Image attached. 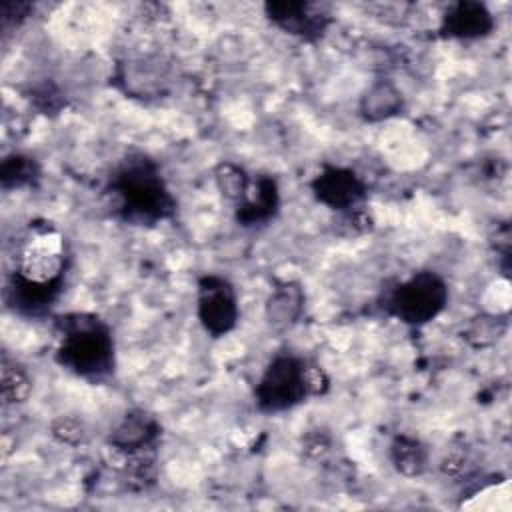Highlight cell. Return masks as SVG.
Wrapping results in <instances>:
<instances>
[{
  "label": "cell",
  "instance_id": "5b68a950",
  "mask_svg": "<svg viewBox=\"0 0 512 512\" xmlns=\"http://www.w3.org/2000/svg\"><path fill=\"white\" fill-rule=\"evenodd\" d=\"M68 260L66 238L50 226L36 228L22 242L14 274L32 284L62 288Z\"/></svg>",
  "mask_w": 512,
  "mask_h": 512
},
{
  "label": "cell",
  "instance_id": "44dd1931",
  "mask_svg": "<svg viewBox=\"0 0 512 512\" xmlns=\"http://www.w3.org/2000/svg\"><path fill=\"white\" fill-rule=\"evenodd\" d=\"M342 224L348 228V236H360V234H368L374 228V218L372 214L366 210V206H356L348 212H342Z\"/></svg>",
  "mask_w": 512,
  "mask_h": 512
},
{
  "label": "cell",
  "instance_id": "ffe728a7",
  "mask_svg": "<svg viewBox=\"0 0 512 512\" xmlns=\"http://www.w3.org/2000/svg\"><path fill=\"white\" fill-rule=\"evenodd\" d=\"M50 434L54 440H58L60 444H66V446H78L86 438L84 424L74 416H58L50 424Z\"/></svg>",
  "mask_w": 512,
  "mask_h": 512
},
{
  "label": "cell",
  "instance_id": "ac0fdd59",
  "mask_svg": "<svg viewBox=\"0 0 512 512\" xmlns=\"http://www.w3.org/2000/svg\"><path fill=\"white\" fill-rule=\"evenodd\" d=\"M38 176H40L38 162L24 154H10L0 164V182L4 190L30 186Z\"/></svg>",
  "mask_w": 512,
  "mask_h": 512
},
{
  "label": "cell",
  "instance_id": "cb8c5ba5",
  "mask_svg": "<svg viewBox=\"0 0 512 512\" xmlns=\"http://www.w3.org/2000/svg\"><path fill=\"white\" fill-rule=\"evenodd\" d=\"M302 450L312 458H320L330 450V440L326 434L312 430L310 434H306V438L302 442Z\"/></svg>",
  "mask_w": 512,
  "mask_h": 512
},
{
  "label": "cell",
  "instance_id": "7402d4cb",
  "mask_svg": "<svg viewBox=\"0 0 512 512\" xmlns=\"http://www.w3.org/2000/svg\"><path fill=\"white\" fill-rule=\"evenodd\" d=\"M306 388H308V396H322L330 388V378L324 372V368L308 360H306Z\"/></svg>",
  "mask_w": 512,
  "mask_h": 512
},
{
  "label": "cell",
  "instance_id": "5bb4252c",
  "mask_svg": "<svg viewBox=\"0 0 512 512\" xmlns=\"http://www.w3.org/2000/svg\"><path fill=\"white\" fill-rule=\"evenodd\" d=\"M404 108L402 90L390 80H376L360 96L358 112L366 122H382L394 118Z\"/></svg>",
  "mask_w": 512,
  "mask_h": 512
},
{
  "label": "cell",
  "instance_id": "2e32d148",
  "mask_svg": "<svg viewBox=\"0 0 512 512\" xmlns=\"http://www.w3.org/2000/svg\"><path fill=\"white\" fill-rule=\"evenodd\" d=\"M34 388L32 376L28 370L16 360L10 358L6 352L2 354L0 360V396L6 406H16L22 404L30 398Z\"/></svg>",
  "mask_w": 512,
  "mask_h": 512
},
{
  "label": "cell",
  "instance_id": "30bf717a",
  "mask_svg": "<svg viewBox=\"0 0 512 512\" xmlns=\"http://www.w3.org/2000/svg\"><path fill=\"white\" fill-rule=\"evenodd\" d=\"M494 30V16L482 2L460 0L448 6L440 32L456 40H478Z\"/></svg>",
  "mask_w": 512,
  "mask_h": 512
},
{
  "label": "cell",
  "instance_id": "603a6c76",
  "mask_svg": "<svg viewBox=\"0 0 512 512\" xmlns=\"http://www.w3.org/2000/svg\"><path fill=\"white\" fill-rule=\"evenodd\" d=\"M30 10H32V6L28 2H4L0 8L2 26L8 28V26L20 24L30 14Z\"/></svg>",
  "mask_w": 512,
  "mask_h": 512
},
{
  "label": "cell",
  "instance_id": "d6986e66",
  "mask_svg": "<svg viewBox=\"0 0 512 512\" xmlns=\"http://www.w3.org/2000/svg\"><path fill=\"white\" fill-rule=\"evenodd\" d=\"M506 318L504 316H494V314H484L474 318L468 328H466V338L474 344V346H490L494 342H498L502 338V334L506 332Z\"/></svg>",
  "mask_w": 512,
  "mask_h": 512
},
{
  "label": "cell",
  "instance_id": "8fae6325",
  "mask_svg": "<svg viewBox=\"0 0 512 512\" xmlns=\"http://www.w3.org/2000/svg\"><path fill=\"white\" fill-rule=\"evenodd\" d=\"M160 438L158 420L142 408L128 410L108 436V444L124 454L152 448Z\"/></svg>",
  "mask_w": 512,
  "mask_h": 512
},
{
  "label": "cell",
  "instance_id": "9a60e30c",
  "mask_svg": "<svg viewBox=\"0 0 512 512\" xmlns=\"http://www.w3.org/2000/svg\"><path fill=\"white\" fill-rule=\"evenodd\" d=\"M390 462L394 470L406 478H416L424 474L428 466V450L426 446L408 434H398L388 448Z\"/></svg>",
  "mask_w": 512,
  "mask_h": 512
},
{
  "label": "cell",
  "instance_id": "e0dca14e",
  "mask_svg": "<svg viewBox=\"0 0 512 512\" xmlns=\"http://www.w3.org/2000/svg\"><path fill=\"white\" fill-rule=\"evenodd\" d=\"M250 178L252 176H248V172L242 166L230 160H224L214 168L216 188L228 202L234 204V208L244 200L250 186Z\"/></svg>",
  "mask_w": 512,
  "mask_h": 512
},
{
  "label": "cell",
  "instance_id": "7a4b0ae2",
  "mask_svg": "<svg viewBox=\"0 0 512 512\" xmlns=\"http://www.w3.org/2000/svg\"><path fill=\"white\" fill-rule=\"evenodd\" d=\"M118 198V214L132 224H154L174 214L176 202L166 188L158 164L146 154H130L110 178Z\"/></svg>",
  "mask_w": 512,
  "mask_h": 512
},
{
  "label": "cell",
  "instance_id": "9c48e42d",
  "mask_svg": "<svg viewBox=\"0 0 512 512\" xmlns=\"http://www.w3.org/2000/svg\"><path fill=\"white\" fill-rule=\"evenodd\" d=\"M306 294L298 280H280L264 302V322L270 332L284 334L298 324L304 312Z\"/></svg>",
  "mask_w": 512,
  "mask_h": 512
},
{
  "label": "cell",
  "instance_id": "277c9868",
  "mask_svg": "<svg viewBox=\"0 0 512 512\" xmlns=\"http://www.w3.org/2000/svg\"><path fill=\"white\" fill-rule=\"evenodd\" d=\"M308 398L306 360L292 352H278L264 368L254 402L264 414H280L296 408Z\"/></svg>",
  "mask_w": 512,
  "mask_h": 512
},
{
  "label": "cell",
  "instance_id": "6da1fadb",
  "mask_svg": "<svg viewBox=\"0 0 512 512\" xmlns=\"http://www.w3.org/2000/svg\"><path fill=\"white\" fill-rule=\"evenodd\" d=\"M56 330L60 344L54 358L64 370L88 382H102L112 376L116 366L114 336L100 316L70 312L56 318Z\"/></svg>",
  "mask_w": 512,
  "mask_h": 512
},
{
  "label": "cell",
  "instance_id": "4fadbf2b",
  "mask_svg": "<svg viewBox=\"0 0 512 512\" xmlns=\"http://www.w3.org/2000/svg\"><path fill=\"white\" fill-rule=\"evenodd\" d=\"M234 210H236V220L242 226L266 224L278 210L276 180L268 174L252 176L244 200Z\"/></svg>",
  "mask_w": 512,
  "mask_h": 512
},
{
  "label": "cell",
  "instance_id": "8992f818",
  "mask_svg": "<svg viewBox=\"0 0 512 512\" xmlns=\"http://www.w3.org/2000/svg\"><path fill=\"white\" fill-rule=\"evenodd\" d=\"M196 316L212 338L232 332L240 318L238 296L232 282L218 274H204L196 286Z\"/></svg>",
  "mask_w": 512,
  "mask_h": 512
},
{
  "label": "cell",
  "instance_id": "ba28073f",
  "mask_svg": "<svg viewBox=\"0 0 512 512\" xmlns=\"http://www.w3.org/2000/svg\"><path fill=\"white\" fill-rule=\"evenodd\" d=\"M264 12L274 26L306 42H314L322 38V34L330 24L328 12H324L322 6L310 4V2H296V0L266 2Z\"/></svg>",
  "mask_w": 512,
  "mask_h": 512
},
{
  "label": "cell",
  "instance_id": "52a82bcc",
  "mask_svg": "<svg viewBox=\"0 0 512 512\" xmlns=\"http://www.w3.org/2000/svg\"><path fill=\"white\" fill-rule=\"evenodd\" d=\"M310 190L320 204L336 210L338 214L362 206L366 200L364 180L352 168L344 166L324 164L312 178Z\"/></svg>",
  "mask_w": 512,
  "mask_h": 512
},
{
  "label": "cell",
  "instance_id": "7c38bea8",
  "mask_svg": "<svg viewBox=\"0 0 512 512\" xmlns=\"http://www.w3.org/2000/svg\"><path fill=\"white\" fill-rule=\"evenodd\" d=\"M62 288L32 284L18 274H10L4 288V302L16 314L26 318H42L50 312L52 304L60 296Z\"/></svg>",
  "mask_w": 512,
  "mask_h": 512
},
{
  "label": "cell",
  "instance_id": "3957f363",
  "mask_svg": "<svg viewBox=\"0 0 512 512\" xmlns=\"http://www.w3.org/2000/svg\"><path fill=\"white\" fill-rule=\"evenodd\" d=\"M448 302V286L434 270L414 272L396 284L386 300V310L408 326H424L438 318Z\"/></svg>",
  "mask_w": 512,
  "mask_h": 512
}]
</instances>
